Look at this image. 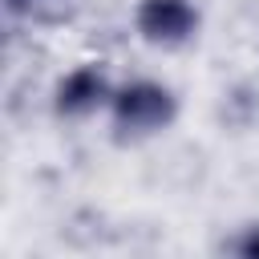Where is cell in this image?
<instances>
[{
	"label": "cell",
	"instance_id": "5",
	"mask_svg": "<svg viewBox=\"0 0 259 259\" xmlns=\"http://www.w3.org/2000/svg\"><path fill=\"white\" fill-rule=\"evenodd\" d=\"M227 247H231L235 255H243V259H259V223H247Z\"/></svg>",
	"mask_w": 259,
	"mask_h": 259
},
{
	"label": "cell",
	"instance_id": "2",
	"mask_svg": "<svg viewBox=\"0 0 259 259\" xmlns=\"http://www.w3.org/2000/svg\"><path fill=\"white\" fill-rule=\"evenodd\" d=\"M134 28L158 49H178L198 32V8L190 0H142L134 12Z\"/></svg>",
	"mask_w": 259,
	"mask_h": 259
},
{
	"label": "cell",
	"instance_id": "1",
	"mask_svg": "<svg viewBox=\"0 0 259 259\" xmlns=\"http://www.w3.org/2000/svg\"><path fill=\"white\" fill-rule=\"evenodd\" d=\"M117 138H150L178 117V97L162 81H130L109 97Z\"/></svg>",
	"mask_w": 259,
	"mask_h": 259
},
{
	"label": "cell",
	"instance_id": "4",
	"mask_svg": "<svg viewBox=\"0 0 259 259\" xmlns=\"http://www.w3.org/2000/svg\"><path fill=\"white\" fill-rule=\"evenodd\" d=\"M219 121L231 130H251L259 121V85H251V81L231 85L219 101Z\"/></svg>",
	"mask_w": 259,
	"mask_h": 259
},
{
	"label": "cell",
	"instance_id": "3",
	"mask_svg": "<svg viewBox=\"0 0 259 259\" xmlns=\"http://www.w3.org/2000/svg\"><path fill=\"white\" fill-rule=\"evenodd\" d=\"M113 93H109V77L101 65L85 61L77 69H69L61 81H57V113L61 117H89L97 105H105Z\"/></svg>",
	"mask_w": 259,
	"mask_h": 259
},
{
	"label": "cell",
	"instance_id": "6",
	"mask_svg": "<svg viewBox=\"0 0 259 259\" xmlns=\"http://www.w3.org/2000/svg\"><path fill=\"white\" fill-rule=\"evenodd\" d=\"M8 4V12H28L32 8V0H4Z\"/></svg>",
	"mask_w": 259,
	"mask_h": 259
}]
</instances>
